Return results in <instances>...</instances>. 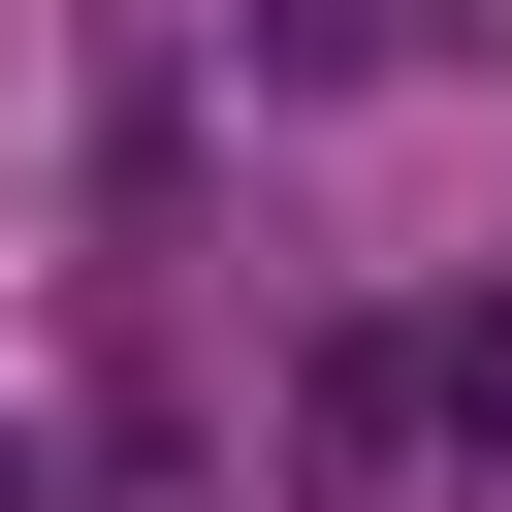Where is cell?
<instances>
[{
    "label": "cell",
    "mask_w": 512,
    "mask_h": 512,
    "mask_svg": "<svg viewBox=\"0 0 512 512\" xmlns=\"http://www.w3.org/2000/svg\"><path fill=\"white\" fill-rule=\"evenodd\" d=\"M0 512H32V448H0Z\"/></svg>",
    "instance_id": "7a4b0ae2"
},
{
    "label": "cell",
    "mask_w": 512,
    "mask_h": 512,
    "mask_svg": "<svg viewBox=\"0 0 512 512\" xmlns=\"http://www.w3.org/2000/svg\"><path fill=\"white\" fill-rule=\"evenodd\" d=\"M224 32H256L288 96H352V64H416V0H224Z\"/></svg>",
    "instance_id": "6da1fadb"
}]
</instances>
